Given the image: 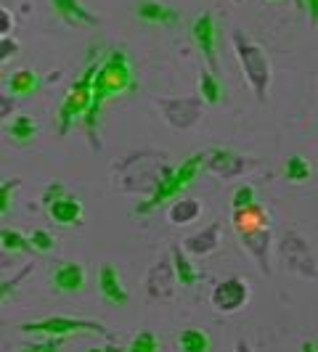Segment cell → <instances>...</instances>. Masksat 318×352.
Segmentation results:
<instances>
[{
  "mask_svg": "<svg viewBox=\"0 0 318 352\" xmlns=\"http://www.w3.org/2000/svg\"><path fill=\"white\" fill-rule=\"evenodd\" d=\"M138 88V82H136V77H133V67H130V58H127V53L125 51H109L106 53V58L98 64V69H96V77H93V104H90L88 114L83 117V122H85V133H88V138L96 146V127H98V114H101V109H104L112 98H117V96H125V93H130V90Z\"/></svg>",
  "mask_w": 318,
  "mask_h": 352,
  "instance_id": "6da1fadb",
  "label": "cell"
},
{
  "mask_svg": "<svg viewBox=\"0 0 318 352\" xmlns=\"http://www.w3.org/2000/svg\"><path fill=\"white\" fill-rule=\"evenodd\" d=\"M202 170H204V154H194L186 162H180V167L173 170V175L167 177L154 194L149 196V199H143V201H138V207L133 210V214H149V212L159 210L162 204H167L170 199H178L199 177Z\"/></svg>",
  "mask_w": 318,
  "mask_h": 352,
  "instance_id": "7a4b0ae2",
  "label": "cell"
},
{
  "mask_svg": "<svg viewBox=\"0 0 318 352\" xmlns=\"http://www.w3.org/2000/svg\"><path fill=\"white\" fill-rule=\"evenodd\" d=\"M98 69V61H90L83 77L70 88V93L64 96V101L59 106V133L67 135L72 130V124L77 120H83L88 114L90 104H93V77Z\"/></svg>",
  "mask_w": 318,
  "mask_h": 352,
  "instance_id": "3957f363",
  "label": "cell"
},
{
  "mask_svg": "<svg viewBox=\"0 0 318 352\" xmlns=\"http://www.w3.org/2000/svg\"><path fill=\"white\" fill-rule=\"evenodd\" d=\"M233 45H236V56H239V64L244 69L247 82L252 85L255 96L263 101L268 96V85H271V61H268V56L263 53L260 45H255L252 40L242 37L239 32L233 35Z\"/></svg>",
  "mask_w": 318,
  "mask_h": 352,
  "instance_id": "277c9868",
  "label": "cell"
},
{
  "mask_svg": "<svg viewBox=\"0 0 318 352\" xmlns=\"http://www.w3.org/2000/svg\"><path fill=\"white\" fill-rule=\"evenodd\" d=\"M21 331L24 334H45V336H70V334H101L109 336L104 326L98 320H83V318H64V316H53L43 318V320H30V323H21Z\"/></svg>",
  "mask_w": 318,
  "mask_h": 352,
  "instance_id": "5b68a950",
  "label": "cell"
},
{
  "mask_svg": "<svg viewBox=\"0 0 318 352\" xmlns=\"http://www.w3.org/2000/svg\"><path fill=\"white\" fill-rule=\"evenodd\" d=\"M210 300H212V307L218 313H223V316L239 313L249 302V286L244 278H236L233 276V278H226V281H220L212 289Z\"/></svg>",
  "mask_w": 318,
  "mask_h": 352,
  "instance_id": "8992f818",
  "label": "cell"
},
{
  "mask_svg": "<svg viewBox=\"0 0 318 352\" xmlns=\"http://www.w3.org/2000/svg\"><path fill=\"white\" fill-rule=\"evenodd\" d=\"M282 257H284V265L289 267V270H295V273H300V276H316V265H313V254H310V249H308V241L297 236L295 230H289V233H284L282 239Z\"/></svg>",
  "mask_w": 318,
  "mask_h": 352,
  "instance_id": "52a82bcc",
  "label": "cell"
},
{
  "mask_svg": "<svg viewBox=\"0 0 318 352\" xmlns=\"http://www.w3.org/2000/svg\"><path fill=\"white\" fill-rule=\"evenodd\" d=\"M176 267H173V260H159L157 265H151L149 276H146V292L151 300L167 302L173 300L176 294Z\"/></svg>",
  "mask_w": 318,
  "mask_h": 352,
  "instance_id": "ba28073f",
  "label": "cell"
},
{
  "mask_svg": "<svg viewBox=\"0 0 318 352\" xmlns=\"http://www.w3.org/2000/svg\"><path fill=\"white\" fill-rule=\"evenodd\" d=\"M252 164L255 162H247L244 157H239L236 151H226V148H212L210 154H204V170H210V173L220 177L242 175Z\"/></svg>",
  "mask_w": 318,
  "mask_h": 352,
  "instance_id": "9c48e42d",
  "label": "cell"
},
{
  "mask_svg": "<svg viewBox=\"0 0 318 352\" xmlns=\"http://www.w3.org/2000/svg\"><path fill=\"white\" fill-rule=\"evenodd\" d=\"M159 106H162V111H165L167 122L173 124V127H180V130L191 127V124L202 117V101H196V98H183V101H159Z\"/></svg>",
  "mask_w": 318,
  "mask_h": 352,
  "instance_id": "30bf717a",
  "label": "cell"
},
{
  "mask_svg": "<svg viewBox=\"0 0 318 352\" xmlns=\"http://www.w3.org/2000/svg\"><path fill=\"white\" fill-rule=\"evenodd\" d=\"M191 35L194 43L199 45V51L204 53V58L210 61V69H218V58H215V40H218V30H215V19L212 14H202L194 19L191 24Z\"/></svg>",
  "mask_w": 318,
  "mask_h": 352,
  "instance_id": "8fae6325",
  "label": "cell"
},
{
  "mask_svg": "<svg viewBox=\"0 0 318 352\" xmlns=\"http://www.w3.org/2000/svg\"><path fill=\"white\" fill-rule=\"evenodd\" d=\"M83 214H85L83 201L72 194H64L61 199H56L51 207H48V217H51L56 226H61V228L80 226V223H83Z\"/></svg>",
  "mask_w": 318,
  "mask_h": 352,
  "instance_id": "7c38bea8",
  "label": "cell"
},
{
  "mask_svg": "<svg viewBox=\"0 0 318 352\" xmlns=\"http://www.w3.org/2000/svg\"><path fill=\"white\" fill-rule=\"evenodd\" d=\"M239 239H242V247L255 257L257 267L263 270L265 276H271V257H268V249H271V228L249 230V233H242Z\"/></svg>",
  "mask_w": 318,
  "mask_h": 352,
  "instance_id": "4fadbf2b",
  "label": "cell"
},
{
  "mask_svg": "<svg viewBox=\"0 0 318 352\" xmlns=\"http://www.w3.org/2000/svg\"><path fill=\"white\" fill-rule=\"evenodd\" d=\"M98 289H101V297H104L109 305H117V307H123L127 305V289L123 286V278H120V273H117V267H112V265H104L101 267V273H98Z\"/></svg>",
  "mask_w": 318,
  "mask_h": 352,
  "instance_id": "5bb4252c",
  "label": "cell"
},
{
  "mask_svg": "<svg viewBox=\"0 0 318 352\" xmlns=\"http://www.w3.org/2000/svg\"><path fill=\"white\" fill-rule=\"evenodd\" d=\"M53 286L64 294H74V292H83L85 286V267L77 263H61L53 270Z\"/></svg>",
  "mask_w": 318,
  "mask_h": 352,
  "instance_id": "9a60e30c",
  "label": "cell"
},
{
  "mask_svg": "<svg viewBox=\"0 0 318 352\" xmlns=\"http://www.w3.org/2000/svg\"><path fill=\"white\" fill-rule=\"evenodd\" d=\"M233 228H236L239 236L249 233V230L271 228V214L260 204H249V207H242V210H233Z\"/></svg>",
  "mask_w": 318,
  "mask_h": 352,
  "instance_id": "2e32d148",
  "label": "cell"
},
{
  "mask_svg": "<svg viewBox=\"0 0 318 352\" xmlns=\"http://www.w3.org/2000/svg\"><path fill=\"white\" fill-rule=\"evenodd\" d=\"M51 3H53V11L64 19L67 24H72V27H77V24L96 27V24H98V16H96V14H90L80 0H51Z\"/></svg>",
  "mask_w": 318,
  "mask_h": 352,
  "instance_id": "e0dca14e",
  "label": "cell"
},
{
  "mask_svg": "<svg viewBox=\"0 0 318 352\" xmlns=\"http://www.w3.org/2000/svg\"><path fill=\"white\" fill-rule=\"evenodd\" d=\"M138 19L146 21V24H159V27H173L180 14L176 8L165 6V3H157V0H143L138 3Z\"/></svg>",
  "mask_w": 318,
  "mask_h": 352,
  "instance_id": "ac0fdd59",
  "label": "cell"
},
{
  "mask_svg": "<svg viewBox=\"0 0 318 352\" xmlns=\"http://www.w3.org/2000/svg\"><path fill=\"white\" fill-rule=\"evenodd\" d=\"M218 244H220V223H212V226H207L204 230H199V233H194V236H189V239L183 241V249L191 252V254L204 257V254L215 252Z\"/></svg>",
  "mask_w": 318,
  "mask_h": 352,
  "instance_id": "d6986e66",
  "label": "cell"
},
{
  "mask_svg": "<svg viewBox=\"0 0 318 352\" xmlns=\"http://www.w3.org/2000/svg\"><path fill=\"white\" fill-rule=\"evenodd\" d=\"M170 223L173 226H189V223H194L196 217L202 214V204L196 201V199H186V196H178L176 201L170 204Z\"/></svg>",
  "mask_w": 318,
  "mask_h": 352,
  "instance_id": "ffe728a7",
  "label": "cell"
},
{
  "mask_svg": "<svg viewBox=\"0 0 318 352\" xmlns=\"http://www.w3.org/2000/svg\"><path fill=\"white\" fill-rule=\"evenodd\" d=\"M37 90H40V77L32 69H19L8 80V93L11 96H35Z\"/></svg>",
  "mask_w": 318,
  "mask_h": 352,
  "instance_id": "44dd1931",
  "label": "cell"
},
{
  "mask_svg": "<svg viewBox=\"0 0 318 352\" xmlns=\"http://www.w3.org/2000/svg\"><path fill=\"white\" fill-rule=\"evenodd\" d=\"M37 135V122L32 117H27V114H19L14 122L8 124V138L19 146H27V143H32Z\"/></svg>",
  "mask_w": 318,
  "mask_h": 352,
  "instance_id": "7402d4cb",
  "label": "cell"
},
{
  "mask_svg": "<svg viewBox=\"0 0 318 352\" xmlns=\"http://www.w3.org/2000/svg\"><path fill=\"white\" fill-rule=\"evenodd\" d=\"M178 347H180V352H210V334L202 331V329H186L178 336Z\"/></svg>",
  "mask_w": 318,
  "mask_h": 352,
  "instance_id": "603a6c76",
  "label": "cell"
},
{
  "mask_svg": "<svg viewBox=\"0 0 318 352\" xmlns=\"http://www.w3.org/2000/svg\"><path fill=\"white\" fill-rule=\"evenodd\" d=\"M173 267H176V278L180 286H194L199 281V273H196V267L191 265V260L186 257V252L180 247H173Z\"/></svg>",
  "mask_w": 318,
  "mask_h": 352,
  "instance_id": "cb8c5ba5",
  "label": "cell"
},
{
  "mask_svg": "<svg viewBox=\"0 0 318 352\" xmlns=\"http://www.w3.org/2000/svg\"><path fill=\"white\" fill-rule=\"evenodd\" d=\"M313 175V170H310V164L305 162L302 157H289L286 159V164H284V177L289 180V183H295V186H300V183H308Z\"/></svg>",
  "mask_w": 318,
  "mask_h": 352,
  "instance_id": "d4e9b609",
  "label": "cell"
},
{
  "mask_svg": "<svg viewBox=\"0 0 318 352\" xmlns=\"http://www.w3.org/2000/svg\"><path fill=\"white\" fill-rule=\"evenodd\" d=\"M0 249H6V252H11V254H17V252H30L32 244H30V239H24L19 230L0 228Z\"/></svg>",
  "mask_w": 318,
  "mask_h": 352,
  "instance_id": "484cf974",
  "label": "cell"
},
{
  "mask_svg": "<svg viewBox=\"0 0 318 352\" xmlns=\"http://www.w3.org/2000/svg\"><path fill=\"white\" fill-rule=\"evenodd\" d=\"M199 90H202V98H204L207 104H218V101H220V96H223V85L218 82L215 72H202Z\"/></svg>",
  "mask_w": 318,
  "mask_h": 352,
  "instance_id": "4316f807",
  "label": "cell"
},
{
  "mask_svg": "<svg viewBox=\"0 0 318 352\" xmlns=\"http://www.w3.org/2000/svg\"><path fill=\"white\" fill-rule=\"evenodd\" d=\"M125 352H159L157 336L151 334V331H141V334H136L130 339V344H127Z\"/></svg>",
  "mask_w": 318,
  "mask_h": 352,
  "instance_id": "83f0119b",
  "label": "cell"
},
{
  "mask_svg": "<svg viewBox=\"0 0 318 352\" xmlns=\"http://www.w3.org/2000/svg\"><path fill=\"white\" fill-rule=\"evenodd\" d=\"M32 270H35V263H30L27 267H21V270H19V273L14 276V278H11V281H0V305H3V302L8 300V297H11L14 292H17L19 283L24 281V278H27V276H30Z\"/></svg>",
  "mask_w": 318,
  "mask_h": 352,
  "instance_id": "f1b7e54d",
  "label": "cell"
},
{
  "mask_svg": "<svg viewBox=\"0 0 318 352\" xmlns=\"http://www.w3.org/2000/svg\"><path fill=\"white\" fill-rule=\"evenodd\" d=\"M19 186H21V180H19V177L8 180V183H0V217H3V214H8L11 201H14V194H17Z\"/></svg>",
  "mask_w": 318,
  "mask_h": 352,
  "instance_id": "f546056e",
  "label": "cell"
},
{
  "mask_svg": "<svg viewBox=\"0 0 318 352\" xmlns=\"http://www.w3.org/2000/svg\"><path fill=\"white\" fill-rule=\"evenodd\" d=\"M30 244H32V249H37V252L48 254V252H53V247H56V239H53L48 230L37 228V230H32V236H30Z\"/></svg>",
  "mask_w": 318,
  "mask_h": 352,
  "instance_id": "4dcf8cb0",
  "label": "cell"
},
{
  "mask_svg": "<svg viewBox=\"0 0 318 352\" xmlns=\"http://www.w3.org/2000/svg\"><path fill=\"white\" fill-rule=\"evenodd\" d=\"M61 347H64V336H48L40 344H21L19 352H59Z\"/></svg>",
  "mask_w": 318,
  "mask_h": 352,
  "instance_id": "1f68e13d",
  "label": "cell"
},
{
  "mask_svg": "<svg viewBox=\"0 0 318 352\" xmlns=\"http://www.w3.org/2000/svg\"><path fill=\"white\" fill-rule=\"evenodd\" d=\"M231 204H233V210H242V207L255 204V188H252V186H239V188L233 191Z\"/></svg>",
  "mask_w": 318,
  "mask_h": 352,
  "instance_id": "d6a6232c",
  "label": "cell"
},
{
  "mask_svg": "<svg viewBox=\"0 0 318 352\" xmlns=\"http://www.w3.org/2000/svg\"><path fill=\"white\" fill-rule=\"evenodd\" d=\"M64 194H67V191H64V186H61V183H53V186H48V188L43 191V204H45V207H51L53 201H56V199H61Z\"/></svg>",
  "mask_w": 318,
  "mask_h": 352,
  "instance_id": "836d02e7",
  "label": "cell"
},
{
  "mask_svg": "<svg viewBox=\"0 0 318 352\" xmlns=\"http://www.w3.org/2000/svg\"><path fill=\"white\" fill-rule=\"evenodd\" d=\"M17 51H19L17 40H11V37H0V61H6V58H11V56H17Z\"/></svg>",
  "mask_w": 318,
  "mask_h": 352,
  "instance_id": "e575fe53",
  "label": "cell"
},
{
  "mask_svg": "<svg viewBox=\"0 0 318 352\" xmlns=\"http://www.w3.org/2000/svg\"><path fill=\"white\" fill-rule=\"evenodd\" d=\"M11 30H14V16L6 8H0V37H6Z\"/></svg>",
  "mask_w": 318,
  "mask_h": 352,
  "instance_id": "d590c367",
  "label": "cell"
},
{
  "mask_svg": "<svg viewBox=\"0 0 318 352\" xmlns=\"http://www.w3.org/2000/svg\"><path fill=\"white\" fill-rule=\"evenodd\" d=\"M14 109H17V104H14V98H11V96H0V122H3Z\"/></svg>",
  "mask_w": 318,
  "mask_h": 352,
  "instance_id": "8d00e7d4",
  "label": "cell"
},
{
  "mask_svg": "<svg viewBox=\"0 0 318 352\" xmlns=\"http://www.w3.org/2000/svg\"><path fill=\"white\" fill-rule=\"evenodd\" d=\"M305 8L313 19V24H318V0H305Z\"/></svg>",
  "mask_w": 318,
  "mask_h": 352,
  "instance_id": "74e56055",
  "label": "cell"
},
{
  "mask_svg": "<svg viewBox=\"0 0 318 352\" xmlns=\"http://www.w3.org/2000/svg\"><path fill=\"white\" fill-rule=\"evenodd\" d=\"M11 265H14V257H11V252L0 249V270H6V267H11Z\"/></svg>",
  "mask_w": 318,
  "mask_h": 352,
  "instance_id": "f35d334b",
  "label": "cell"
},
{
  "mask_svg": "<svg viewBox=\"0 0 318 352\" xmlns=\"http://www.w3.org/2000/svg\"><path fill=\"white\" fill-rule=\"evenodd\" d=\"M85 352H123L120 347H114V344H106V347H90Z\"/></svg>",
  "mask_w": 318,
  "mask_h": 352,
  "instance_id": "ab89813d",
  "label": "cell"
},
{
  "mask_svg": "<svg viewBox=\"0 0 318 352\" xmlns=\"http://www.w3.org/2000/svg\"><path fill=\"white\" fill-rule=\"evenodd\" d=\"M233 352H252V350H249V344L244 342V339H239V342H236V350Z\"/></svg>",
  "mask_w": 318,
  "mask_h": 352,
  "instance_id": "60d3db41",
  "label": "cell"
},
{
  "mask_svg": "<svg viewBox=\"0 0 318 352\" xmlns=\"http://www.w3.org/2000/svg\"><path fill=\"white\" fill-rule=\"evenodd\" d=\"M302 352H318V347L313 342H305V344H302Z\"/></svg>",
  "mask_w": 318,
  "mask_h": 352,
  "instance_id": "b9f144b4",
  "label": "cell"
},
{
  "mask_svg": "<svg viewBox=\"0 0 318 352\" xmlns=\"http://www.w3.org/2000/svg\"><path fill=\"white\" fill-rule=\"evenodd\" d=\"M295 3H297V8H300V11H305V0H295Z\"/></svg>",
  "mask_w": 318,
  "mask_h": 352,
  "instance_id": "7bdbcfd3",
  "label": "cell"
}]
</instances>
